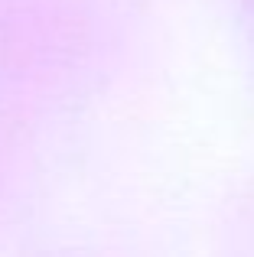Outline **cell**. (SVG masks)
I'll use <instances>...</instances> for the list:
<instances>
[{
    "label": "cell",
    "instance_id": "cell-1",
    "mask_svg": "<svg viewBox=\"0 0 254 257\" xmlns=\"http://www.w3.org/2000/svg\"><path fill=\"white\" fill-rule=\"evenodd\" d=\"M251 13H254V0H251Z\"/></svg>",
    "mask_w": 254,
    "mask_h": 257
}]
</instances>
